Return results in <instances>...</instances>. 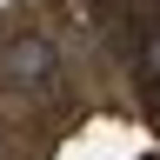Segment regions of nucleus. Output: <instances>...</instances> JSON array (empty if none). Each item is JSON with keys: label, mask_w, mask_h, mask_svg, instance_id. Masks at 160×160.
<instances>
[{"label": "nucleus", "mask_w": 160, "mask_h": 160, "mask_svg": "<svg viewBox=\"0 0 160 160\" xmlns=\"http://www.w3.org/2000/svg\"><path fill=\"white\" fill-rule=\"evenodd\" d=\"M0 160H160V0H7Z\"/></svg>", "instance_id": "1"}]
</instances>
